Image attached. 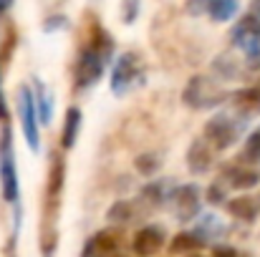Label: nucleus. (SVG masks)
<instances>
[{
  "label": "nucleus",
  "mask_w": 260,
  "mask_h": 257,
  "mask_svg": "<svg viewBox=\"0 0 260 257\" xmlns=\"http://www.w3.org/2000/svg\"><path fill=\"white\" fill-rule=\"evenodd\" d=\"M245 61H248V68H260V46L245 53Z\"/></svg>",
  "instance_id": "obj_25"
},
{
  "label": "nucleus",
  "mask_w": 260,
  "mask_h": 257,
  "mask_svg": "<svg viewBox=\"0 0 260 257\" xmlns=\"http://www.w3.org/2000/svg\"><path fill=\"white\" fill-rule=\"evenodd\" d=\"M230 184L238 187V189H250L260 181V174L253 169H230Z\"/></svg>",
  "instance_id": "obj_18"
},
{
  "label": "nucleus",
  "mask_w": 260,
  "mask_h": 257,
  "mask_svg": "<svg viewBox=\"0 0 260 257\" xmlns=\"http://www.w3.org/2000/svg\"><path fill=\"white\" fill-rule=\"evenodd\" d=\"M187 13L192 15H207L215 23H225L235 18L238 0H187Z\"/></svg>",
  "instance_id": "obj_7"
},
{
  "label": "nucleus",
  "mask_w": 260,
  "mask_h": 257,
  "mask_svg": "<svg viewBox=\"0 0 260 257\" xmlns=\"http://www.w3.org/2000/svg\"><path fill=\"white\" fill-rule=\"evenodd\" d=\"M187 164H189V169L194 171V174H202V171H207L212 167V152H210V146H207L205 139H200V141H194L189 146Z\"/></svg>",
  "instance_id": "obj_12"
},
{
  "label": "nucleus",
  "mask_w": 260,
  "mask_h": 257,
  "mask_svg": "<svg viewBox=\"0 0 260 257\" xmlns=\"http://www.w3.org/2000/svg\"><path fill=\"white\" fill-rule=\"evenodd\" d=\"M109 53H111V41L106 38V33H99V38L93 43H88L79 56V66H76L79 86L88 88L101 79V74L109 63Z\"/></svg>",
  "instance_id": "obj_1"
},
{
  "label": "nucleus",
  "mask_w": 260,
  "mask_h": 257,
  "mask_svg": "<svg viewBox=\"0 0 260 257\" xmlns=\"http://www.w3.org/2000/svg\"><path fill=\"white\" fill-rule=\"evenodd\" d=\"M245 119H235L230 114H217L205 126V141H210L215 149H228L240 139Z\"/></svg>",
  "instance_id": "obj_2"
},
{
  "label": "nucleus",
  "mask_w": 260,
  "mask_h": 257,
  "mask_svg": "<svg viewBox=\"0 0 260 257\" xmlns=\"http://www.w3.org/2000/svg\"><path fill=\"white\" fill-rule=\"evenodd\" d=\"M228 212L243 222H253L260 212V204L253 199V197H235L228 202Z\"/></svg>",
  "instance_id": "obj_13"
},
{
  "label": "nucleus",
  "mask_w": 260,
  "mask_h": 257,
  "mask_svg": "<svg viewBox=\"0 0 260 257\" xmlns=\"http://www.w3.org/2000/svg\"><path fill=\"white\" fill-rule=\"evenodd\" d=\"M170 204L179 219H194L200 214V189L194 184L177 187L170 194Z\"/></svg>",
  "instance_id": "obj_8"
},
{
  "label": "nucleus",
  "mask_w": 260,
  "mask_h": 257,
  "mask_svg": "<svg viewBox=\"0 0 260 257\" xmlns=\"http://www.w3.org/2000/svg\"><path fill=\"white\" fill-rule=\"evenodd\" d=\"M233 108L240 119L260 116V88H243L233 93Z\"/></svg>",
  "instance_id": "obj_11"
},
{
  "label": "nucleus",
  "mask_w": 260,
  "mask_h": 257,
  "mask_svg": "<svg viewBox=\"0 0 260 257\" xmlns=\"http://www.w3.org/2000/svg\"><path fill=\"white\" fill-rule=\"evenodd\" d=\"M233 43L243 51V53H250L253 48L260 46V18L258 15H245L240 18V23L233 28Z\"/></svg>",
  "instance_id": "obj_9"
},
{
  "label": "nucleus",
  "mask_w": 260,
  "mask_h": 257,
  "mask_svg": "<svg viewBox=\"0 0 260 257\" xmlns=\"http://www.w3.org/2000/svg\"><path fill=\"white\" fill-rule=\"evenodd\" d=\"M36 111H38V121L41 124H51V116H53V101L46 91L43 84H36Z\"/></svg>",
  "instance_id": "obj_16"
},
{
  "label": "nucleus",
  "mask_w": 260,
  "mask_h": 257,
  "mask_svg": "<svg viewBox=\"0 0 260 257\" xmlns=\"http://www.w3.org/2000/svg\"><path fill=\"white\" fill-rule=\"evenodd\" d=\"M162 245H165V230L157 227V225H147V227H142V230L134 235V242H132L134 255L137 257L157 255V252L162 250Z\"/></svg>",
  "instance_id": "obj_10"
},
{
  "label": "nucleus",
  "mask_w": 260,
  "mask_h": 257,
  "mask_svg": "<svg viewBox=\"0 0 260 257\" xmlns=\"http://www.w3.org/2000/svg\"><path fill=\"white\" fill-rule=\"evenodd\" d=\"M8 111H5V98H3V86H0V121H5Z\"/></svg>",
  "instance_id": "obj_26"
},
{
  "label": "nucleus",
  "mask_w": 260,
  "mask_h": 257,
  "mask_svg": "<svg viewBox=\"0 0 260 257\" xmlns=\"http://www.w3.org/2000/svg\"><path fill=\"white\" fill-rule=\"evenodd\" d=\"M253 15H258L260 18V0H253V10H250Z\"/></svg>",
  "instance_id": "obj_28"
},
{
  "label": "nucleus",
  "mask_w": 260,
  "mask_h": 257,
  "mask_svg": "<svg viewBox=\"0 0 260 257\" xmlns=\"http://www.w3.org/2000/svg\"><path fill=\"white\" fill-rule=\"evenodd\" d=\"M18 119L23 126V136L33 152H38V111H36V98L30 88H20L18 93Z\"/></svg>",
  "instance_id": "obj_6"
},
{
  "label": "nucleus",
  "mask_w": 260,
  "mask_h": 257,
  "mask_svg": "<svg viewBox=\"0 0 260 257\" xmlns=\"http://www.w3.org/2000/svg\"><path fill=\"white\" fill-rule=\"evenodd\" d=\"M187 257H202V255H187Z\"/></svg>",
  "instance_id": "obj_29"
},
{
  "label": "nucleus",
  "mask_w": 260,
  "mask_h": 257,
  "mask_svg": "<svg viewBox=\"0 0 260 257\" xmlns=\"http://www.w3.org/2000/svg\"><path fill=\"white\" fill-rule=\"evenodd\" d=\"M142 81H144V66H142V61L137 58V53H124L116 61V66H114L111 91L119 93V96H124L132 88H137Z\"/></svg>",
  "instance_id": "obj_4"
},
{
  "label": "nucleus",
  "mask_w": 260,
  "mask_h": 257,
  "mask_svg": "<svg viewBox=\"0 0 260 257\" xmlns=\"http://www.w3.org/2000/svg\"><path fill=\"white\" fill-rule=\"evenodd\" d=\"M79 129H81V111L74 106V108H69L66 116H63V134H61V144H63V149H71V146L76 144Z\"/></svg>",
  "instance_id": "obj_15"
},
{
  "label": "nucleus",
  "mask_w": 260,
  "mask_h": 257,
  "mask_svg": "<svg viewBox=\"0 0 260 257\" xmlns=\"http://www.w3.org/2000/svg\"><path fill=\"white\" fill-rule=\"evenodd\" d=\"M109 217H111L114 222H126V219H132V207H129L126 202H116V204L111 207Z\"/></svg>",
  "instance_id": "obj_21"
},
{
  "label": "nucleus",
  "mask_w": 260,
  "mask_h": 257,
  "mask_svg": "<svg viewBox=\"0 0 260 257\" xmlns=\"http://www.w3.org/2000/svg\"><path fill=\"white\" fill-rule=\"evenodd\" d=\"M240 159L245 164H258L260 162V126L245 139V144L240 149Z\"/></svg>",
  "instance_id": "obj_17"
},
{
  "label": "nucleus",
  "mask_w": 260,
  "mask_h": 257,
  "mask_svg": "<svg viewBox=\"0 0 260 257\" xmlns=\"http://www.w3.org/2000/svg\"><path fill=\"white\" fill-rule=\"evenodd\" d=\"M212 255L215 257H240V252H238L235 247H230V245H217Z\"/></svg>",
  "instance_id": "obj_24"
},
{
  "label": "nucleus",
  "mask_w": 260,
  "mask_h": 257,
  "mask_svg": "<svg viewBox=\"0 0 260 257\" xmlns=\"http://www.w3.org/2000/svg\"><path fill=\"white\" fill-rule=\"evenodd\" d=\"M142 199H144V202H149L152 207L162 204V202L167 199V197H165V187H162V184H149V187H144Z\"/></svg>",
  "instance_id": "obj_20"
},
{
  "label": "nucleus",
  "mask_w": 260,
  "mask_h": 257,
  "mask_svg": "<svg viewBox=\"0 0 260 257\" xmlns=\"http://www.w3.org/2000/svg\"><path fill=\"white\" fill-rule=\"evenodd\" d=\"M182 98H184L187 106L202 111V108H212V106L222 103L228 96H225V91L215 84L212 79H207V76H194V79L187 84Z\"/></svg>",
  "instance_id": "obj_3"
},
{
  "label": "nucleus",
  "mask_w": 260,
  "mask_h": 257,
  "mask_svg": "<svg viewBox=\"0 0 260 257\" xmlns=\"http://www.w3.org/2000/svg\"><path fill=\"white\" fill-rule=\"evenodd\" d=\"M121 5H124V20L126 23H134V18L139 13V0H124Z\"/></svg>",
  "instance_id": "obj_23"
},
{
  "label": "nucleus",
  "mask_w": 260,
  "mask_h": 257,
  "mask_svg": "<svg viewBox=\"0 0 260 257\" xmlns=\"http://www.w3.org/2000/svg\"><path fill=\"white\" fill-rule=\"evenodd\" d=\"M202 245V240L194 232H179L172 240V252H192Z\"/></svg>",
  "instance_id": "obj_19"
},
{
  "label": "nucleus",
  "mask_w": 260,
  "mask_h": 257,
  "mask_svg": "<svg viewBox=\"0 0 260 257\" xmlns=\"http://www.w3.org/2000/svg\"><path fill=\"white\" fill-rule=\"evenodd\" d=\"M0 184H3V197L15 204L18 202V171H15V157H13V139L8 129L0 141Z\"/></svg>",
  "instance_id": "obj_5"
},
{
  "label": "nucleus",
  "mask_w": 260,
  "mask_h": 257,
  "mask_svg": "<svg viewBox=\"0 0 260 257\" xmlns=\"http://www.w3.org/2000/svg\"><path fill=\"white\" fill-rule=\"evenodd\" d=\"M111 257H124V255H111Z\"/></svg>",
  "instance_id": "obj_30"
},
{
  "label": "nucleus",
  "mask_w": 260,
  "mask_h": 257,
  "mask_svg": "<svg viewBox=\"0 0 260 257\" xmlns=\"http://www.w3.org/2000/svg\"><path fill=\"white\" fill-rule=\"evenodd\" d=\"M159 167V162H157V157H152V154H142L139 159H137V169L142 171V174H154Z\"/></svg>",
  "instance_id": "obj_22"
},
{
  "label": "nucleus",
  "mask_w": 260,
  "mask_h": 257,
  "mask_svg": "<svg viewBox=\"0 0 260 257\" xmlns=\"http://www.w3.org/2000/svg\"><path fill=\"white\" fill-rule=\"evenodd\" d=\"M10 5H13V0H0V15H3V13H5Z\"/></svg>",
  "instance_id": "obj_27"
},
{
  "label": "nucleus",
  "mask_w": 260,
  "mask_h": 257,
  "mask_svg": "<svg viewBox=\"0 0 260 257\" xmlns=\"http://www.w3.org/2000/svg\"><path fill=\"white\" fill-rule=\"evenodd\" d=\"M114 247H116L114 235H109V232H96L86 242L81 257H106L109 252H114Z\"/></svg>",
  "instance_id": "obj_14"
}]
</instances>
